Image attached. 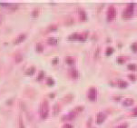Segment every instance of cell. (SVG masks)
Listing matches in <instances>:
<instances>
[{
    "label": "cell",
    "mask_w": 137,
    "mask_h": 128,
    "mask_svg": "<svg viewBox=\"0 0 137 128\" xmlns=\"http://www.w3.org/2000/svg\"><path fill=\"white\" fill-rule=\"evenodd\" d=\"M36 51L37 53H42L44 51V45L41 44V43H37L36 45Z\"/></svg>",
    "instance_id": "obj_15"
},
{
    "label": "cell",
    "mask_w": 137,
    "mask_h": 128,
    "mask_svg": "<svg viewBox=\"0 0 137 128\" xmlns=\"http://www.w3.org/2000/svg\"><path fill=\"white\" fill-rule=\"evenodd\" d=\"M133 114H134V115H135V116H137V107H136V108H134V110H133Z\"/></svg>",
    "instance_id": "obj_35"
},
{
    "label": "cell",
    "mask_w": 137,
    "mask_h": 128,
    "mask_svg": "<svg viewBox=\"0 0 137 128\" xmlns=\"http://www.w3.org/2000/svg\"><path fill=\"white\" fill-rule=\"evenodd\" d=\"M135 4L134 3H129L127 7H126L123 12V18H130L132 17L133 14H134V9Z\"/></svg>",
    "instance_id": "obj_2"
},
{
    "label": "cell",
    "mask_w": 137,
    "mask_h": 128,
    "mask_svg": "<svg viewBox=\"0 0 137 128\" xmlns=\"http://www.w3.org/2000/svg\"><path fill=\"white\" fill-rule=\"evenodd\" d=\"M78 36H79V34H73V35H71L68 38L69 40H78Z\"/></svg>",
    "instance_id": "obj_23"
},
{
    "label": "cell",
    "mask_w": 137,
    "mask_h": 128,
    "mask_svg": "<svg viewBox=\"0 0 137 128\" xmlns=\"http://www.w3.org/2000/svg\"><path fill=\"white\" fill-rule=\"evenodd\" d=\"M57 29V25H51L50 26H48L46 32H53V31H56Z\"/></svg>",
    "instance_id": "obj_20"
},
{
    "label": "cell",
    "mask_w": 137,
    "mask_h": 128,
    "mask_svg": "<svg viewBox=\"0 0 137 128\" xmlns=\"http://www.w3.org/2000/svg\"><path fill=\"white\" fill-rule=\"evenodd\" d=\"M60 111V107H59V105L58 104H56L53 107V114L54 115H57Z\"/></svg>",
    "instance_id": "obj_16"
},
{
    "label": "cell",
    "mask_w": 137,
    "mask_h": 128,
    "mask_svg": "<svg viewBox=\"0 0 137 128\" xmlns=\"http://www.w3.org/2000/svg\"><path fill=\"white\" fill-rule=\"evenodd\" d=\"M49 96H50V97H55V94L50 93V94H49Z\"/></svg>",
    "instance_id": "obj_36"
},
{
    "label": "cell",
    "mask_w": 137,
    "mask_h": 128,
    "mask_svg": "<svg viewBox=\"0 0 137 128\" xmlns=\"http://www.w3.org/2000/svg\"><path fill=\"white\" fill-rule=\"evenodd\" d=\"M134 101L133 98H126L125 100L123 101V105L124 106H131L134 105Z\"/></svg>",
    "instance_id": "obj_9"
},
{
    "label": "cell",
    "mask_w": 137,
    "mask_h": 128,
    "mask_svg": "<svg viewBox=\"0 0 137 128\" xmlns=\"http://www.w3.org/2000/svg\"><path fill=\"white\" fill-rule=\"evenodd\" d=\"M1 23H2V16L0 15V25H1Z\"/></svg>",
    "instance_id": "obj_37"
},
{
    "label": "cell",
    "mask_w": 137,
    "mask_h": 128,
    "mask_svg": "<svg viewBox=\"0 0 137 128\" xmlns=\"http://www.w3.org/2000/svg\"><path fill=\"white\" fill-rule=\"evenodd\" d=\"M35 72H36V67L30 66V67H28V69L25 71V75H32L35 74Z\"/></svg>",
    "instance_id": "obj_13"
},
{
    "label": "cell",
    "mask_w": 137,
    "mask_h": 128,
    "mask_svg": "<svg viewBox=\"0 0 137 128\" xmlns=\"http://www.w3.org/2000/svg\"><path fill=\"white\" fill-rule=\"evenodd\" d=\"M128 127V125L127 124H123V125H121L118 126V128H127Z\"/></svg>",
    "instance_id": "obj_33"
},
{
    "label": "cell",
    "mask_w": 137,
    "mask_h": 128,
    "mask_svg": "<svg viewBox=\"0 0 137 128\" xmlns=\"http://www.w3.org/2000/svg\"><path fill=\"white\" fill-rule=\"evenodd\" d=\"M127 67H128L129 70H133V71H134V70H136L137 65L135 64H129Z\"/></svg>",
    "instance_id": "obj_25"
},
{
    "label": "cell",
    "mask_w": 137,
    "mask_h": 128,
    "mask_svg": "<svg viewBox=\"0 0 137 128\" xmlns=\"http://www.w3.org/2000/svg\"><path fill=\"white\" fill-rule=\"evenodd\" d=\"M118 85L120 88H126L128 86V83L124 80H119L118 81Z\"/></svg>",
    "instance_id": "obj_14"
},
{
    "label": "cell",
    "mask_w": 137,
    "mask_h": 128,
    "mask_svg": "<svg viewBox=\"0 0 137 128\" xmlns=\"http://www.w3.org/2000/svg\"><path fill=\"white\" fill-rule=\"evenodd\" d=\"M73 98H74V95H72V94H69V95H66L64 96V100L65 101V102H67V103H70V102H72Z\"/></svg>",
    "instance_id": "obj_17"
},
{
    "label": "cell",
    "mask_w": 137,
    "mask_h": 128,
    "mask_svg": "<svg viewBox=\"0 0 137 128\" xmlns=\"http://www.w3.org/2000/svg\"><path fill=\"white\" fill-rule=\"evenodd\" d=\"M44 76H45V72H44V71H41V72L39 73V74H38V75H37V80L38 81H41L43 79V78H44Z\"/></svg>",
    "instance_id": "obj_24"
},
{
    "label": "cell",
    "mask_w": 137,
    "mask_h": 128,
    "mask_svg": "<svg viewBox=\"0 0 137 128\" xmlns=\"http://www.w3.org/2000/svg\"><path fill=\"white\" fill-rule=\"evenodd\" d=\"M70 75L73 79H77L79 77V72L76 69L70 70Z\"/></svg>",
    "instance_id": "obj_10"
},
{
    "label": "cell",
    "mask_w": 137,
    "mask_h": 128,
    "mask_svg": "<svg viewBox=\"0 0 137 128\" xmlns=\"http://www.w3.org/2000/svg\"><path fill=\"white\" fill-rule=\"evenodd\" d=\"M65 63H66L67 64H69V65H73V64H75V63H76V60H75V58L72 57V56H66V57H65Z\"/></svg>",
    "instance_id": "obj_11"
},
{
    "label": "cell",
    "mask_w": 137,
    "mask_h": 128,
    "mask_svg": "<svg viewBox=\"0 0 137 128\" xmlns=\"http://www.w3.org/2000/svg\"><path fill=\"white\" fill-rule=\"evenodd\" d=\"M76 116V112H75V111L70 112L69 114H64V116L62 117V120H63V121H69V120L74 119V118H75Z\"/></svg>",
    "instance_id": "obj_6"
},
{
    "label": "cell",
    "mask_w": 137,
    "mask_h": 128,
    "mask_svg": "<svg viewBox=\"0 0 137 128\" xmlns=\"http://www.w3.org/2000/svg\"><path fill=\"white\" fill-rule=\"evenodd\" d=\"M106 119V115L105 114H104L103 112H100V113H98L96 114V124L98 125H101V124H103L104 120Z\"/></svg>",
    "instance_id": "obj_5"
},
{
    "label": "cell",
    "mask_w": 137,
    "mask_h": 128,
    "mask_svg": "<svg viewBox=\"0 0 137 128\" xmlns=\"http://www.w3.org/2000/svg\"><path fill=\"white\" fill-rule=\"evenodd\" d=\"M84 110V106H77L76 108V110H75V112H81V111H83Z\"/></svg>",
    "instance_id": "obj_31"
},
{
    "label": "cell",
    "mask_w": 137,
    "mask_h": 128,
    "mask_svg": "<svg viewBox=\"0 0 137 128\" xmlns=\"http://www.w3.org/2000/svg\"><path fill=\"white\" fill-rule=\"evenodd\" d=\"M106 55L107 56H110V55H112L113 53H114V48L113 47H107V49H106Z\"/></svg>",
    "instance_id": "obj_27"
},
{
    "label": "cell",
    "mask_w": 137,
    "mask_h": 128,
    "mask_svg": "<svg viewBox=\"0 0 137 128\" xmlns=\"http://www.w3.org/2000/svg\"><path fill=\"white\" fill-rule=\"evenodd\" d=\"M87 96H88V99L91 101H95L96 99V96H97V93H96V89L95 87H91L89 90H88V94H87Z\"/></svg>",
    "instance_id": "obj_4"
},
{
    "label": "cell",
    "mask_w": 137,
    "mask_h": 128,
    "mask_svg": "<svg viewBox=\"0 0 137 128\" xmlns=\"http://www.w3.org/2000/svg\"><path fill=\"white\" fill-rule=\"evenodd\" d=\"M128 77L130 78V79H131V80H135V79H136V76H135V75H134V74H130V75H128Z\"/></svg>",
    "instance_id": "obj_32"
},
{
    "label": "cell",
    "mask_w": 137,
    "mask_h": 128,
    "mask_svg": "<svg viewBox=\"0 0 137 128\" xmlns=\"http://www.w3.org/2000/svg\"><path fill=\"white\" fill-rule=\"evenodd\" d=\"M57 62H58V57H55V59H53L52 63H53L54 64H57Z\"/></svg>",
    "instance_id": "obj_34"
},
{
    "label": "cell",
    "mask_w": 137,
    "mask_h": 128,
    "mask_svg": "<svg viewBox=\"0 0 137 128\" xmlns=\"http://www.w3.org/2000/svg\"><path fill=\"white\" fill-rule=\"evenodd\" d=\"M77 11H78V14H79V17H80V19L82 21H86L87 20V15L85 13L83 8H78L77 9Z\"/></svg>",
    "instance_id": "obj_8"
},
{
    "label": "cell",
    "mask_w": 137,
    "mask_h": 128,
    "mask_svg": "<svg viewBox=\"0 0 137 128\" xmlns=\"http://www.w3.org/2000/svg\"><path fill=\"white\" fill-rule=\"evenodd\" d=\"M116 17V9L115 6H110L108 10H107V20L108 21H112Z\"/></svg>",
    "instance_id": "obj_3"
},
{
    "label": "cell",
    "mask_w": 137,
    "mask_h": 128,
    "mask_svg": "<svg viewBox=\"0 0 137 128\" xmlns=\"http://www.w3.org/2000/svg\"><path fill=\"white\" fill-rule=\"evenodd\" d=\"M132 50L134 51V53H136L137 52V43H134L133 45H132Z\"/></svg>",
    "instance_id": "obj_28"
},
{
    "label": "cell",
    "mask_w": 137,
    "mask_h": 128,
    "mask_svg": "<svg viewBox=\"0 0 137 128\" xmlns=\"http://www.w3.org/2000/svg\"><path fill=\"white\" fill-rule=\"evenodd\" d=\"M47 43L50 45H55L57 44V38L54 37V36H51V37H48L47 39Z\"/></svg>",
    "instance_id": "obj_12"
},
{
    "label": "cell",
    "mask_w": 137,
    "mask_h": 128,
    "mask_svg": "<svg viewBox=\"0 0 137 128\" xmlns=\"http://www.w3.org/2000/svg\"><path fill=\"white\" fill-rule=\"evenodd\" d=\"M124 61H125V58H124V57H122V56H121V57H118V59H117V62L119 64H123Z\"/></svg>",
    "instance_id": "obj_29"
},
{
    "label": "cell",
    "mask_w": 137,
    "mask_h": 128,
    "mask_svg": "<svg viewBox=\"0 0 137 128\" xmlns=\"http://www.w3.org/2000/svg\"><path fill=\"white\" fill-rule=\"evenodd\" d=\"M39 114L42 119H46L49 114V105L47 101H42L39 106Z\"/></svg>",
    "instance_id": "obj_1"
},
{
    "label": "cell",
    "mask_w": 137,
    "mask_h": 128,
    "mask_svg": "<svg viewBox=\"0 0 137 128\" xmlns=\"http://www.w3.org/2000/svg\"><path fill=\"white\" fill-rule=\"evenodd\" d=\"M46 85H49V86H52V85H55V80H54V79H52L51 77L47 78V79H46Z\"/></svg>",
    "instance_id": "obj_21"
},
{
    "label": "cell",
    "mask_w": 137,
    "mask_h": 128,
    "mask_svg": "<svg viewBox=\"0 0 137 128\" xmlns=\"http://www.w3.org/2000/svg\"><path fill=\"white\" fill-rule=\"evenodd\" d=\"M31 15H32V17H37L38 15H39V8H35L32 11V13H31Z\"/></svg>",
    "instance_id": "obj_22"
},
{
    "label": "cell",
    "mask_w": 137,
    "mask_h": 128,
    "mask_svg": "<svg viewBox=\"0 0 137 128\" xmlns=\"http://www.w3.org/2000/svg\"><path fill=\"white\" fill-rule=\"evenodd\" d=\"M25 38H26V35L25 34H21L17 37H16V39L14 40V45H19Z\"/></svg>",
    "instance_id": "obj_7"
},
{
    "label": "cell",
    "mask_w": 137,
    "mask_h": 128,
    "mask_svg": "<svg viewBox=\"0 0 137 128\" xmlns=\"http://www.w3.org/2000/svg\"><path fill=\"white\" fill-rule=\"evenodd\" d=\"M15 60H16V62H17V63H20V62L22 61L23 60V58H24V57H23V55L22 54H20V53H18L17 55V56H16V57H15Z\"/></svg>",
    "instance_id": "obj_18"
},
{
    "label": "cell",
    "mask_w": 137,
    "mask_h": 128,
    "mask_svg": "<svg viewBox=\"0 0 137 128\" xmlns=\"http://www.w3.org/2000/svg\"><path fill=\"white\" fill-rule=\"evenodd\" d=\"M18 128H25L24 121H23L21 116H19V118H18Z\"/></svg>",
    "instance_id": "obj_19"
},
{
    "label": "cell",
    "mask_w": 137,
    "mask_h": 128,
    "mask_svg": "<svg viewBox=\"0 0 137 128\" xmlns=\"http://www.w3.org/2000/svg\"><path fill=\"white\" fill-rule=\"evenodd\" d=\"M63 128H74V126L71 124H64V125H63Z\"/></svg>",
    "instance_id": "obj_30"
},
{
    "label": "cell",
    "mask_w": 137,
    "mask_h": 128,
    "mask_svg": "<svg viewBox=\"0 0 137 128\" xmlns=\"http://www.w3.org/2000/svg\"><path fill=\"white\" fill-rule=\"evenodd\" d=\"M86 34H83V35H79L78 36V40L79 41H84L86 39Z\"/></svg>",
    "instance_id": "obj_26"
}]
</instances>
